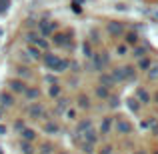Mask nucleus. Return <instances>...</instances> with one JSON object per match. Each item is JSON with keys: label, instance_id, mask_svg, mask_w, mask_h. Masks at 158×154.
<instances>
[{"label": "nucleus", "instance_id": "obj_16", "mask_svg": "<svg viewBox=\"0 0 158 154\" xmlns=\"http://www.w3.org/2000/svg\"><path fill=\"white\" fill-rule=\"evenodd\" d=\"M58 92H60V86H54V88L50 90V94H52V96H56Z\"/></svg>", "mask_w": 158, "mask_h": 154}, {"label": "nucleus", "instance_id": "obj_20", "mask_svg": "<svg viewBox=\"0 0 158 154\" xmlns=\"http://www.w3.org/2000/svg\"><path fill=\"white\" fill-rule=\"evenodd\" d=\"M154 98H156V100H158V92H156V96H154Z\"/></svg>", "mask_w": 158, "mask_h": 154}, {"label": "nucleus", "instance_id": "obj_2", "mask_svg": "<svg viewBox=\"0 0 158 154\" xmlns=\"http://www.w3.org/2000/svg\"><path fill=\"white\" fill-rule=\"evenodd\" d=\"M10 90L12 92H24V82H20V80H14V82H10Z\"/></svg>", "mask_w": 158, "mask_h": 154}, {"label": "nucleus", "instance_id": "obj_15", "mask_svg": "<svg viewBox=\"0 0 158 154\" xmlns=\"http://www.w3.org/2000/svg\"><path fill=\"white\" fill-rule=\"evenodd\" d=\"M22 148H24V152H26V154H30V152H32V148H30V146H28V144H26V142H22Z\"/></svg>", "mask_w": 158, "mask_h": 154}, {"label": "nucleus", "instance_id": "obj_1", "mask_svg": "<svg viewBox=\"0 0 158 154\" xmlns=\"http://www.w3.org/2000/svg\"><path fill=\"white\" fill-rule=\"evenodd\" d=\"M44 64L48 66V68H52L54 72L58 70V64H60V60H58L54 54H46V58H44Z\"/></svg>", "mask_w": 158, "mask_h": 154}, {"label": "nucleus", "instance_id": "obj_8", "mask_svg": "<svg viewBox=\"0 0 158 154\" xmlns=\"http://www.w3.org/2000/svg\"><path fill=\"white\" fill-rule=\"evenodd\" d=\"M22 134H24V138H26V140H28V138H30V140L34 138V132H32V130H24Z\"/></svg>", "mask_w": 158, "mask_h": 154}, {"label": "nucleus", "instance_id": "obj_7", "mask_svg": "<svg viewBox=\"0 0 158 154\" xmlns=\"http://www.w3.org/2000/svg\"><path fill=\"white\" fill-rule=\"evenodd\" d=\"M138 96H140V100L148 102V92H146V90H140V94H138Z\"/></svg>", "mask_w": 158, "mask_h": 154}, {"label": "nucleus", "instance_id": "obj_10", "mask_svg": "<svg viewBox=\"0 0 158 154\" xmlns=\"http://www.w3.org/2000/svg\"><path fill=\"white\" fill-rule=\"evenodd\" d=\"M80 106L82 108H88V98H86V96H80Z\"/></svg>", "mask_w": 158, "mask_h": 154}, {"label": "nucleus", "instance_id": "obj_12", "mask_svg": "<svg viewBox=\"0 0 158 154\" xmlns=\"http://www.w3.org/2000/svg\"><path fill=\"white\" fill-rule=\"evenodd\" d=\"M126 40H128V42H136V34H134V32H130V34L126 36Z\"/></svg>", "mask_w": 158, "mask_h": 154}, {"label": "nucleus", "instance_id": "obj_5", "mask_svg": "<svg viewBox=\"0 0 158 154\" xmlns=\"http://www.w3.org/2000/svg\"><path fill=\"white\" fill-rule=\"evenodd\" d=\"M0 100H2V104H4V106H10V104L14 102V98H12L8 92H2V94H0Z\"/></svg>", "mask_w": 158, "mask_h": 154}, {"label": "nucleus", "instance_id": "obj_3", "mask_svg": "<svg viewBox=\"0 0 158 154\" xmlns=\"http://www.w3.org/2000/svg\"><path fill=\"white\" fill-rule=\"evenodd\" d=\"M108 32H112V34H120V32H122V24H120V22H110V24H108Z\"/></svg>", "mask_w": 158, "mask_h": 154}, {"label": "nucleus", "instance_id": "obj_11", "mask_svg": "<svg viewBox=\"0 0 158 154\" xmlns=\"http://www.w3.org/2000/svg\"><path fill=\"white\" fill-rule=\"evenodd\" d=\"M148 66H150V60H148V58L140 60V68H148Z\"/></svg>", "mask_w": 158, "mask_h": 154}, {"label": "nucleus", "instance_id": "obj_13", "mask_svg": "<svg viewBox=\"0 0 158 154\" xmlns=\"http://www.w3.org/2000/svg\"><path fill=\"white\" fill-rule=\"evenodd\" d=\"M28 52L32 54V58H38L40 54H38V50H36V48H28Z\"/></svg>", "mask_w": 158, "mask_h": 154}, {"label": "nucleus", "instance_id": "obj_14", "mask_svg": "<svg viewBox=\"0 0 158 154\" xmlns=\"http://www.w3.org/2000/svg\"><path fill=\"white\" fill-rule=\"evenodd\" d=\"M66 106H68V104H66V100H60V104H58V112H60V110H64Z\"/></svg>", "mask_w": 158, "mask_h": 154}, {"label": "nucleus", "instance_id": "obj_19", "mask_svg": "<svg viewBox=\"0 0 158 154\" xmlns=\"http://www.w3.org/2000/svg\"><path fill=\"white\" fill-rule=\"evenodd\" d=\"M4 132H6V126H2V124H0V134H4Z\"/></svg>", "mask_w": 158, "mask_h": 154}, {"label": "nucleus", "instance_id": "obj_6", "mask_svg": "<svg viewBox=\"0 0 158 154\" xmlns=\"http://www.w3.org/2000/svg\"><path fill=\"white\" fill-rule=\"evenodd\" d=\"M40 30H42L44 34H50V32L54 30V24H42V26H40Z\"/></svg>", "mask_w": 158, "mask_h": 154}, {"label": "nucleus", "instance_id": "obj_21", "mask_svg": "<svg viewBox=\"0 0 158 154\" xmlns=\"http://www.w3.org/2000/svg\"><path fill=\"white\" fill-rule=\"evenodd\" d=\"M156 154H158V152H156Z\"/></svg>", "mask_w": 158, "mask_h": 154}, {"label": "nucleus", "instance_id": "obj_18", "mask_svg": "<svg viewBox=\"0 0 158 154\" xmlns=\"http://www.w3.org/2000/svg\"><path fill=\"white\" fill-rule=\"evenodd\" d=\"M118 128H120V130H128V124H124V122H120V124H118Z\"/></svg>", "mask_w": 158, "mask_h": 154}, {"label": "nucleus", "instance_id": "obj_9", "mask_svg": "<svg viewBox=\"0 0 158 154\" xmlns=\"http://www.w3.org/2000/svg\"><path fill=\"white\" fill-rule=\"evenodd\" d=\"M44 130H48V132H56L58 128H56V124H46V126H44Z\"/></svg>", "mask_w": 158, "mask_h": 154}, {"label": "nucleus", "instance_id": "obj_17", "mask_svg": "<svg viewBox=\"0 0 158 154\" xmlns=\"http://www.w3.org/2000/svg\"><path fill=\"white\" fill-rule=\"evenodd\" d=\"M96 94H98V96H106V88H98Z\"/></svg>", "mask_w": 158, "mask_h": 154}, {"label": "nucleus", "instance_id": "obj_4", "mask_svg": "<svg viewBox=\"0 0 158 154\" xmlns=\"http://www.w3.org/2000/svg\"><path fill=\"white\" fill-rule=\"evenodd\" d=\"M24 94H26V98L34 100V98H38V96H40V90H38V88H30V90H24Z\"/></svg>", "mask_w": 158, "mask_h": 154}]
</instances>
